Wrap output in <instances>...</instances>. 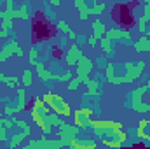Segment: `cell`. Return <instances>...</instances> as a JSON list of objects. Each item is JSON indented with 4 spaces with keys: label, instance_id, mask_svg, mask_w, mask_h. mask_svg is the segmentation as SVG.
I'll list each match as a JSON object with an SVG mask.
<instances>
[{
    "label": "cell",
    "instance_id": "6da1fadb",
    "mask_svg": "<svg viewBox=\"0 0 150 149\" xmlns=\"http://www.w3.org/2000/svg\"><path fill=\"white\" fill-rule=\"evenodd\" d=\"M44 100H45V104H47L49 107L54 109L56 114H63V116H70V114H72L70 105H68L59 95H56V93H45V95H44Z\"/></svg>",
    "mask_w": 150,
    "mask_h": 149
},
{
    "label": "cell",
    "instance_id": "7a4b0ae2",
    "mask_svg": "<svg viewBox=\"0 0 150 149\" xmlns=\"http://www.w3.org/2000/svg\"><path fill=\"white\" fill-rule=\"evenodd\" d=\"M91 126L94 128L96 135L98 137H112L115 132H119L122 128L120 123H115V121H91Z\"/></svg>",
    "mask_w": 150,
    "mask_h": 149
},
{
    "label": "cell",
    "instance_id": "3957f363",
    "mask_svg": "<svg viewBox=\"0 0 150 149\" xmlns=\"http://www.w3.org/2000/svg\"><path fill=\"white\" fill-rule=\"evenodd\" d=\"M143 93H147V84H142V86H138V88L133 91V95H131V107H133V111H136V112H150V104L142 102Z\"/></svg>",
    "mask_w": 150,
    "mask_h": 149
},
{
    "label": "cell",
    "instance_id": "277c9868",
    "mask_svg": "<svg viewBox=\"0 0 150 149\" xmlns=\"http://www.w3.org/2000/svg\"><path fill=\"white\" fill-rule=\"evenodd\" d=\"M68 139L61 137L59 140H47L45 137H42L38 142H28V149H35V148H44V149H56V148H63V146H68Z\"/></svg>",
    "mask_w": 150,
    "mask_h": 149
},
{
    "label": "cell",
    "instance_id": "5b68a950",
    "mask_svg": "<svg viewBox=\"0 0 150 149\" xmlns=\"http://www.w3.org/2000/svg\"><path fill=\"white\" fill-rule=\"evenodd\" d=\"M12 54L23 56V49H21V46L18 44V40H12V42H9L7 46H4V47H2V51H0V62L9 60Z\"/></svg>",
    "mask_w": 150,
    "mask_h": 149
},
{
    "label": "cell",
    "instance_id": "8992f818",
    "mask_svg": "<svg viewBox=\"0 0 150 149\" xmlns=\"http://www.w3.org/2000/svg\"><path fill=\"white\" fill-rule=\"evenodd\" d=\"M35 65H37V74L42 81H68V79H72V72H67L63 75H56V74H51V72H45L42 63H35Z\"/></svg>",
    "mask_w": 150,
    "mask_h": 149
},
{
    "label": "cell",
    "instance_id": "52a82bcc",
    "mask_svg": "<svg viewBox=\"0 0 150 149\" xmlns=\"http://www.w3.org/2000/svg\"><path fill=\"white\" fill-rule=\"evenodd\" d=\"M93 69V62L86 56H80V60L77 62V77L84 82L87 77H89V72Z\"/></svg>",
    "mask_w": 150,
    "mask_h": 149
},
{
    "label": "cell",
    "instance_id": "ba28073f",
    "mask_svg": "<svg viewBox=\"0 0 150 149\" xmlns=\"http://www.w3.org/2000/svg\"><path fill=\"white\" fill-rule=\"evenodd\" d=\"M91 114H93L91 109H79V111H75V125L79 128L89 126L91 125Z\"/></svg>",
    "mask_w": 150,
    "mask_h": 149
},
{
    "label": "cell",
    "instance_id": "9c48e42d",
    "mask_svg": "<svg viewBox=\"0 0 150 149\" xmlns=\"http://www.w3.org/2000/svg\"><path fill=\"white\" fill-rule=\"evenodd\" d=\"M82 53H80V47L77 44H72L70 49H68V54H67V63L68 65H77V62L80 60Z\"/></svg>",
    "mask_w": 150,
    "mask_h": 149
},
{
    "label": "cell",
    "instance_id": "30bf717a",
    "mask_svg": "<svg viewBox=\"0 0 150 149\" xmlns=\"http://www.w3.org/2000/svg\"><path fill=\"white\" fill-rule=\"evenodd\" d=\"M58 135H61V137H65V139H74L75 135H79V126L77 125H74V126H68V125H61L59 126V133Z\"/></svg>",
    "mask_w": 150,
    "mask_h": 149
},
{
    "label": "cell",
    "instance_id": "8fae6325",
    "mask_svg": "<svg viewBox=\"0 0 150 149\" xmlns=\"http://www.w3.org/2000/svg\"><path fill=\"white\" fill-rule=\"evenodd\" d=\"M107 37L112 39V40H117V39H126V40H129V39H131V34H129V32H126V30L112 28V30H108V32H107Z\"/></svg>",
    "mask_w": 150,
    "mask_h": 149
},
{
    "label": "cell",
    "instance_id": "7c38bea8",
    "mask_svg": "<svg viewBox=\"0 0 150 149\" xmlns=\"http://www.w3.org/2000/svg\"><path fill=\"white\" fill-rule=\"evenodd\" d=\"M68 146H72V148L89 149V148H96V142H94V140H77V139H70Z\"/></svg>",
    "mask_w": 150,
    "mask_h": 149
},
{
    "label": "cell",
    "instance_id": "4fadbf2b",
    "mask_svg": "<svg viewBox=\"0 0 150 149\" xmlns=\"http://www.w3.org/2000/svg\"><path fill=\"white\" fill-rule=\"evenodd\" d=\"M84 82H86V86H87V93H89V95L96 97V95L100 93V82H98V81H94V79H89V77H87Z\"/></svg>",
    "mask_w": 150,
    "mask_h": 149
},
{
    "label": "cell",
    "instance_id": "5bb4252c",
    "mask_svg": "<svg viewBox=\"0 0 150 149\" xmlns=\"http://www.w3.org/2000/svg\"><path fill=\"white\" fill-rule=\"evenodd\" d=\"M93 30H94L93 37L100 40V39L103 37V32H105V25H103V23H101L100 19H94V21H93Z\"/></svg>",
    "mask_w": 150,
    "mask_h": 149
},
{
    "label": "cell",
    "instance_id": "9a60e30c",
    "mask_svg": "<svg viewBox=\"0 0 150 149\" xmlns=\"http://www.w3.org/2000/svg\"><path fill=\"white\" fill-rule=\"evenodd\" d=\"M75 5L79 7V11H80V19L82 21H86L87 18H89V7L86 5V2L84 0H74Z\"/></svg>",
    "mask_w": 150,
    "mask_h": 149
},
{
    "label": "cell",
    "instance_id": "2e32d148",
    "mask_svg": "<svg viewBox=\"0 0 150 149\" xmlns=\"http://www.w3.org/2000/svg\"><path fill=\"white\" fill-rule=\"evenodd\" d=\"M149 49H150L149 37H142L138 42H134V51H149Z\"/></svg>",
    "mask_w": 150,
    "mask_h": 149
},
{
    "label": "cell",
    "instance_id": "e0dca14e",
    "mask_svg": "<svg viewBox=\"0 0 150 149\" xmlns=\"http://www.w3.org/2000/svg\"><path fill=\"white\" fill-rule=\"evenodd\" d=\"M100 46H101V49H103L107 54H110V53H112V39L101 37V39H100Z\"/></svg>",
    "mask_w": 150,
    "mask_h": 149
},
{
    "label": "cell",
    "instance_id": "ac0fdd59",
    "mask_svg": "<svg viewBox=\"0 0 150 149\" xmlns=\"http://www.w3.org/2000/svg\"><path fill=\"white\" fill-rule=\"evenodd\" d=\"M28 135H30V133H26V132H23V133H18V135H14L9 146H11V148H16V146H18V144H21V142H23V140H25V139H26Z\"/></svg>",
    "mask_w": 150,
    "mask_h": 149
},
{
    "label": "cell",
    "instance_id": "d6986e66",
    "mask_svg": "<svg viewBox=\"0 0 150 149\" xmlns=\"http://www.w3.org/2000/svg\"><path fill=\"white\" fill-rule=\"evenodd\" d=\"M19 100H18V111H23L25 105H26V91L25 90H19Z\"/></svg>",
    "mask_w": 150,
    "mask_h": 149
},
{
    "label": "cell",
    "instance_id": "ffe728a7",
    "mask_svg": "<svg viewBox=\"0 0 150 149\" xmlns=\"http://www.w3.org/2000/svg\"><path fill=\"white\" fill-rule=\"evenodd\" d=\"M105 9H107V5H105L103 2H96V4H94V7H93V9H89V14H101Z\"/></svg>",
    "mask_w": 150,
    "mask_h": 149
},
{
    "label": "cell",
    "instance_id": "44dd1931",
    "mask_svg": "<svg viewBox=\"0 0 150 149\" xmlns=\"http://www.w3.org/2000/svg\"><path fill=\"white\" fill-rule=\"evenodd\" d=\"M58 30H61V32H67V34L70 35V39H75V34L70 30V28H68V27H67V23H65V21H59V23H58Z\"/></svg>",
    "mask_w": 150,
    "mask_h": 149
},
{
    "label": "cell",
    "instance_id": "7402d4cb",
    "mask_svg": "<svg viewBox=\"0 0 150 149\" xmlns=\"http://www.w3.org/2000/svg\"><path fill=\"white\" fill-rule=\"evenodd\" d=\"M23 84L25 86H30L32 84V70H25L23 72Z\"/></svg>",
    "mask_w": 150,
    "mask_h": 149
},
{
    "label": "cell",
    "instance_id": "603a6c76",
    "mask_svg": "<svg viewBox=\"0 0 150 149\" xmlns=\"http://www.w3.org/2000/svg\"><path fill=\"white\" fill-rule=\"evenodd\" d=\"M80 82H82V81H80L79 77H75V79H72V81H70V84H68V88H70L72 91H75V90H77V88L80 86Z\"/></svg>",
    "mask_w": 150,
    "mask_h": 149
},
{
    "label": "cell",
    "instance_id": "cb8c5ba5",
    "mask_svg": "<svg viewBox=\"0 0 150 149\" xmlns=\"http://www.w3.org/2000/svg\"><path fill=\"white\" fill-rule=\"evenodd\" d=\"M28 60H30V63H33V62L37 60V51H35V49H32V51H30V56H28Z\"/></svg>",
    "mask_w": 150,
    "mask_h": 149
},
{
    "label": "cell",
    "instance_id": "d4e9b609",
    "mask_svg": "<svg viewBox=\"0 0 150 149\" xmlns=\"http://www.w3.org/2000/svg\"><path fill=\"white\" fill-rule=\"evenodd\" d=\"M0 140L5 142V126L4 125H0Z\"/></svg>",
    "mask_w": 150,
    "mask_h": 149
},
{
    "label": "cell",
    "instance_id": "484cf974",
    "mask_svg": "<svg viewBox=\"0 0 150 149\" xmlns=\"http://www.w3.org/2000/svg\"><path fill=\"white\" fill-rule=\"evenodd\" d=\"M96 44H98V39L89 37V46H96Z\"/></svg>",
    "mask_w": 150,
    "mask_h": 149
},
{
    "label": "cell",
    "instance_id": "4316f807",
    "mask_svg": "<svg viewBox=\"0 0 150 149\" xmlns=\"http://www.w3.org/2000/svg\"><path fill=\"white\" fill-rule=\"evenodd\" d=\"M44 2H51V4H54V5H59V0H44Z\"/></svg>",
    "mask_w": 150,
    "mask_h": 149
},
{
    "label": "cell",
    "instance_id": "83f0119b",
    "mask_svg": "<svg viewBox=\"0 0 150 149\" xmlns=\"http://www.w3.org/2000/svg\"><path fill=\"white\" fill-rule=\"evenodd\" d=\"M115 4H122V2H127V0H113Z\"/></svg>",
    "mask_w": 150,
    "mask_h": 149
},
{
    "label": "cell",
    "instance_id": "f1b7e54d",
    "mask_svg": "<svg viewBox=\"0 0 150 149\" xmlns=\"http://www.w3.org/2000/svg\"><path fill=\"white\" fill-rule=\"evenodd\" d=\"M145 84H147V90H150V81L149 82H145Z\"/></svg>",
    "mask_w": 150,
    "mask_h": 149
},
{
    "label": "cell",
    "instance_id": "f546056e",
    "mask_svg": "<svg viewBox=\"0 0 150 149\" xmlns=\"http://www.w3.org/2000/svg\"><path fill=\"white\" fill-rule=\"evenodd\" d=\"M147 37H149V39H150V30H149V32H147Z\"/></svg>",
    "mask_w": 150,
    "mask_h": 149
},
{
    "label": "cell",
    "instance_id": "4dcf8cb0",
    "mask_svg": "<svg viewBox=\"0 0 150 149\" xmlns=\"http://www.w3.org/2000/svg\"><path fill=\"white\" fill-rule=\"evenodd\" d=\"M0 117H2V114H0Z\"/></svg>",
    "mask_w": 150,
    "mask_h": 149
}]
</instances>
